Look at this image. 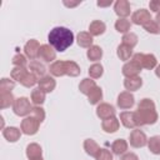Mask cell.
<instances>
[{"label":"cell","mask_w":160,"mask_h":160,"mask_svg":"<svg viewBox=\"0 0 160 160\" xmlns=\"http://www.w3.org/2000/svg\"><path fill=\"white\" fill-rule=\"evenodd\" d=\"M155 75H156L158 78H160V65H158V66L155 68Z\"/></svg>","instance_id":"obj_49"},{"label":"cell","mask_w":160,"mask_h":160,"mask_svg":"<svg viewBox=\"0 0 160 160\" xmlns=\"http://www.w3.org/2000/svg\"><path fill=\"white\" fill-rule=\"evenodd\" d=\"M111 150L115 155H124L128 150V141L124 139H116L111 144Z\"/></svg>","instance_id":"obj_25"},{"label":"cell","mask_w":160,"mask_h":160,"mask_svg":"<svg viewBox=\"0 0 160 160\" xmlns=\"http://www.w3.org/2000/svg\"><path fill=\"white\" fill-rule=\"evenodd\" d=\"M15 102V98L11 91H1L0 92V108L6 109L12 106Z\"/></svg>","instance_id":"obj_23"},{"label":"cell","mask_w":160,"mask_h":160,"mask_svg":"<svg viewBox=\"0 0 160 160\" xmlns=\"http://www.w3.org/2000/svg\"><path fill=\"white\" fill-rule=\"evenodd\" d=\"M40 44L38 40L35 39H31L29 40L25 46H24V52H25V56L29 58L30 60H35L36 58H39V50H40Z\"/></svg>","instance_id":"obj_8"},{"label":"cell","mask_w":160,"mask_h":160,"mask_svg":"<svg viewBox=\"0 0 160 160\" xmlns=\"http://www.w3.org/2000/svg\"><path fill=\"white\" fill-rule=\"evenodd\" d=\"M15 88L14 80H10L8 78H2L0 80V92L1 91H11Z\"/></svg>","instance_id":"obj_39"},{"label":"cell","mask_w":160,"mask_h":160,"mask_svg":"<svg viewBox=\"0 0 160 160\" xmlns=\"http://www.w3.org/2000/svg\"><path fill=\"white\" fill-rule=\"evenodd\" d=\"M116 54H118L119 59L122 60V61L129 60V59L134 55V54H132V48H130V46H128V45H124V44H121V45L118 46Z\"/></svg>","instance_id":"obj_27"},{"label":"cell","mask_w":160,"mask_h":160,"mask_svg":"<svg viewBox=\"0 0 160 160\" xmlns=\"http://www.w3.org/2000/svg\"><path fill=\"white\" fill-rule=\"evenodd\" d=\"M129 141L132 148H144L145 145H148V138H146L145 132L138 128L130 132Z\"/></svg>","instance_id":"obj_6"},{"label":"cell","mask_w":160,"mask_h":160,"mask_svg":"<svg viewBox=\"0 0 160 160\" xmlns=\"http://www.w3.org/2000/svg\"><path fill=\"white\" fill-rule=\"evenodd\" d=\"M29 70L30 72H32L36 78H44L45 76V71H46V68L40 62V61H36V60H32L30 61L29 64Z\"/></svg>","instance_id":"obj_22"},{"label":"cell","mask_w":160,"mask_h":160,"mask_svg":"<svg viewBox=\"0 0 160 160\" xmlns=\"http://www.w3.org/2000/svg\"><path fill=\"white\" fill-rule=\"evenodd\" d=\"M38 85H39V89L42 90L45 94L46 92H51L55 86H56V81L54 80V78H51L50 75H45L44 78H41L39 81H38Z\"/></svg>","instance_id":"obj_15"},{"label":"cell","mask_w":160,"mask_h":160,"mask_svg":"<svg viewBox=\"0 0 160 160\" xmlns=\"http://www.w3.org/2000/svg\"><path fill=\"white\" fill-rule=\"evenodd\" d=\"M111 5V0L108 1V2H102V1H98V6H109Z\"/></svg>","instance_id":"obj_46"},{"label":"cell","mask_w":160,"mask_h":160,"mask_svg":"<svg viewBox=\"0 0 160 160\" xmlns=\"http://www.w3.org/2000/svg\"><path fill=\"white\" fill-rule=\"evenodd\" d=\"M105 30H106V25L100 20H94L89 25V32L91 36H100L105 32Z\"/></svg>","instance_id":"obj_20"},{"label":"cell","mask_w":160,"mask_h":160,"mask_svg":"<svg viewBox=\"0 0 160 160\" xmlns=\"http://www.w3.org/2000/svg\"><path fill=\"white\" fill-rule=\"evenodd\" d=\"M114 10L120 19H125L130 15V2L128 0H118L114 5Z\"/></svg>","instance_id":"obj_13"},{"label":"cell","mask_w":160,"mask_h":160,"mask_svg":"<svg viewBox=\"0 0 160 160\" xmlns=\"http://www.w3.org/2000/svg\"><path fill=\"white\" fill-rule=\"evenodd\" d=\"M95 86H96L95 80L86 78V79H82V80H81V82H80V85H79V90H80L84 95H89V94L91 92V90H92Z\"/></svg>","instance_id":"obj_28"},{"label":"cell","mask_w":160,"mask_h":160,"mask_svg":"<svg viewBox=\"0 0 160 160\" xmlns=\"http://www.w3.org/2000/svg\"><path fill=\"white\" fill-rule=\"evenodd\" d=\"M40 124H41V122H40L35 116L29 115V116H26L24 120H21L20 130H21V132L25 134V135H34V134L38 132Z\"/></svg>","instance_id":"obj_5"},{"label":"cell","mask_w":160,"mask_h":160,"mask_svg":"<svg viewBox=\"0 0 160 160\" xmlns=\"http://www.w3.org/2000/svg\"><path fill=\"white\" fill-rule=\"evenodd\" d=\"M76 41H78V45L81 46V48H90L92 46V36L90 35V32L88 31H80L76 36Z\"/></svg>","instance_id":"obj_21"},{"label":"cell","mask_w":160,"mask_h":160,"mask_svg":"<svg viewBox=\"0 0 160 160\" xmlns=\"http://www.w3.org/2000/svg\"><path fill=\"white\" fill-rule=\"evenodd\" d=\"M31 160H44L42 158H36V159H31Z\"/></svg>","instance_id":"obj_50"},{"label":"cell","mask_w":160,"mask_h":160,"mask_svg":"<svg viewBox=\"0 0 160 160\" xmlns=\"http://www.w3.org/2000/svg\"><path fill=\"white\" fill-rule=\"evenodd\" d=\"M49 71L52 76H64L66 75V66H65V61H61V60H56L54 61L50 68H49Z\"/></svg>","instance_id":"obj_18"},{"label":"cell","mask_w":160,"mask_h":160,"mask_svg":"<svg viewBox=\"0 0 160 160\" xmlns=\"http://www.w3.org/2000/svg\"><path fill=\"white\" fill-rule=\"evenodd\" d=\"M95 159L96 160H112V154L108 149H100Z\"/></svg>","instance_id":"obj_43"},{"label":"cell","mask_w":160,"mask_h":160,"mask_svg":"<svg viewBox=\"0 0 160 160\" xmlns=\"http://www.w3.org/2000/svg\"><path fill=\"white\" fill-rule=\"evenodd\" d=\"M31 115L35 116L40 122H42L44 119H45V111H44V109L40 108V106H34V108H32V111H31Z\"/></svg>","instance_id":"obj_42"},{"label":"cell","mask_w":160,"mask_h":160,"mask_svg":"<svg viewBox=\"0 0 160 160\" xmlns=\"http://www.w3.org/2000/svg\"><path fill=\"white\" fill-rule=\"evenodd\" d=\"M141 85H142V79L140 76L125 78V80H124V86L128 91H136L141 88Z\"/></svg>","instance_id":"obj_19"},{"label":"cell","mask_w":160,"mask_h":160,"mask_svg":"<svg viewBox=\"0 0 160 160\" xmlns=\"http://www.w3.org/2000/svg\"><path fill=\"white\" fill-rule=\"evenodd\" d=\"M150 20H152V19H151L150 12L146 9H139L135 12H132V15H131V21L136 25H142L144 26Z\"/></svg>","instance_id":"obj_9"},{"label":"cell","mask_w":160,"mask_h":160,"mask_svg":"<svg viewBox=\"0 0 160 160\" xmlns=\"http://www.w3.org/2000/svg\"><path fill=\"white\" fill-rule=\"evenodd\" d=\"M21 135V130L15 128V126H9V128H4L2 129V136L9 141V142H15L20 139Z\"/></svg>","instance_id":"obj_17"},{"label":"cell","mask_w":160,"mask_h":160,"mask_svg":"<svg viewBox=\"0 0 160 160\" xmlns=\"http://www.w3.org/2000/svg\"><path fill=\"white\" fill-rule=\"evenodd\" d=\"M41 154H42V150H41V146L36 142H31L26 146V156L29 158V160L31 159H36V158H41Z\"/></svg>","instance_id":"obj_26"},{"label":"cell","mask_w":160,"mask_h":160,"mask_svg":"<svg viewBox=\"0 0 160 160\" xmlns=\"http://www.w3.org/2000/svg\"><path fill=\"white\" fill-rule=\"evenodd\" d=\"M119 126H120V122H119V119L112 116V118H109L106 120H102L101 122V128L105 132H109V134H112L115 131L119 130Z\"/></svg>","instance_id":"obj_16"},{"label":"cell","mask_w":160,"mask_h":160,"mask_svg":"<svg viewBox=\"0 0 160 160\" xmlns=\"http://www.w3.org/2000/svg\"><path fill=\"white\" fill-rule=\"evenodd\" d=\"M29 71L26 70V68H22V66H15L12 70H11V72H10V75H11V79L12 80H16V81H21L24 78H25V75L28 74Z\"/></svg>","instance_id":"obj_34"},{"label":"cell","mask_w":160,"mask_h":160,"mask_svg":"<svg viewBox=\"0 0 160 160\" xmlns=\"http://www.w3.org/2000/svg\"><path fill=\"white\" fill-rule=\"evenodd\" d=\"M12 110H14V114L18 116H28L32 111V106H31L28 98L21 96V98L15 99V102L12 105Z\"/></svg>","instance_id":"obj_4"},{"label":"cell","mask_w":160,"mask_h":160,"mask_svg":"<svg viewBox=\"0 0 160 160\" xmlns=\"http://www.w3.org/2000/svg\"><path fill=\"white\" fill-rule=\"evenodd\" d=\"M122 44L124 45H128V46H130V48H134L136 44H138V35L136 34H134V32H126V34H124L122 35Z\"/></svg>","instance_id":"obj_36"},{"label":"cell","mask_w":160,"mask_h":160,"mask_svg":"<svg viewBox=\"0 0 160 160\" xmlns=\"http://www.w3.org/2000/svg\"><path fill=\"white\" fill-rule=\"evenodd\" d=\"M130 28H131V22L128 19H120L119 18V20H116V22H115V29L119 32L126 34V32H129Z\"/></svg>","instance_id":"obj_35"},{"label":"cell","mask_w":160,"mask_h":160,"mask_svg":"<svg viewBox=\"0 0 160 160\" xmlns=\"http://www.w3.org/2000/svg\"><path fill=\"white\" fill-rule=\"evenodd\" d=\"M148 148H149L150 152H152L155 155H160V136L155 135V136H151L150 139H148Z\"/></svg>","instance_id":"obj_30"},{"label":"cell","mask_w":160,"mask_h":160,"mask_svg":"<svg viewBox=\"0 0 160 160\" xmlns=\"http://www.w3.org/2000/svg\"><path fill=\"white\" fill-rule=\"evenodd\" d=\"M88 98H89V102H90L91 105L99 104L100 100L102 99V90H101V88L96 85V86L91 90V92L88 95Z\"/></svg>","instance_id":"obj_31"},{"label":"cell","mask_w":160,"mask_h":160,"mask_svg":"<svg viewBox=\"0 0 160 160\" xmlns=\"http://www.w3.org/2000/svg\"><path fill=\"white\" fill-rule=\"evenodd\" d=\"M38 78L32 74V72H28L26 75H25V78L20 81V84L22 85V86H25V88H32V86H35L36 84H38Z\"/></svg>","instance_id":"obj_37"},{"label":"cell","mask_w":160,"mask_h":160,"mask_svg":"<svg viewBox=\"0 0 160 160\" xmlns=\"http://www.w3.org/2000/svg\"><path fill=\"white\" fill-rule=\"evenodd\" d=\"M155 21L158 22V25L160 26V10L156 12V16H155Z\"/></svg>","instance_id":"obj_47"},{"label":"cell","mask_w":160,"mask_h":160,"mask_svg":"<svg viewBox=\"0 0 160 160\" xmlns=\"http://www.w3.org/2000/svg\"><path fill=\"white\" fill-rule=\"evenodd\" d=\"M158 111L155 108V102L151 99H142L138 104V110L135 111V119L138 128L142 125H152L158 121Z\"/></svg>","instance_id":"obj_2"},{"label":"cell","mask_w":160,"mask_h":160,"mask_svg":"<svg viewBox=\"0 0 160 160\" xmlns=\"http://www.w3.org/2000/svg\"><path fill=\"white\" fill-rule=\"evenodd\" d=\"M116 102H118V106L122 110L131 109L135 104V98L130 91H122V92L119 94Z\"/></svg>","instance_id":"obj_7"},{"label":"cell","mask_w":160,"mask_h":160,"mask_svg":"<svg viewBox=\"0 0 160 160\" xmlns=\"http://www.w3.org/2000/svg\"><path fill=\"white\" fill-rule=\"evenodd\" d=\"M120 160H139V156L136 154H134V152H125L120 158Z\"/></svg>","instance_id":"obj_45"},{"label":"cell","mask_w":160,"mask_h":160,"mask_svg":"<svg viewBox=\"0 0 160 160\" xmlns=\"http://www.w3.org/2000/svg\"><path fill=\"white\" fill-rule=\"evenodd\" d=\"M96 115L101 120H106L109 118L115 116V109L112 105H110L108 102H100L96 108Z\"/></svg>","instance_id":"obj_11"},{"label":"cell","mask_w":160,"mask_h":160,"mask_svg":"<svg viewBox=\"0 0 160 160\" xmlns=\"http://www.w3.org/2000/svg\"><path fill=\"white\" fill-rule=\"evenodd\" d=\"M49 45L54 48L56 51H65L68 48H70L74 42V34L70 29L64 26H56L52 30H50L48 35Z\"/></svg>","instance_id":"obj_1"},{"label":"cell","mask_w":160,"mask_h":160,"mask_svg":"<svg viewBox=\"0 0 160 160\" xmlns=\"http://www.w3.org/2000/svg\"><path fill=\"white\" fill-rule=\"evenodd\" d=\"M64 4H65L66 6H75V5L80 4V2H79V1H76V2H68V1H64Z\"/></svg>","instance_id":"obj_48"},{"label":"cell","mask_w":160,"mask_h":160,"mask_svg":"<svg viewBox=\"0 0 160 160\" xmlns=\"http://www.w3.org/2000/svg\"><path fill=\"white\" fill-rule=\"evenodd\" d=\"M65 66H66V75L71 76V78H75V76H79L81 70H80V66L75 62V61H65Z\"/></svg>","instance_id":"obj_32"},{"label":"cell","mask_w":160,"mask_h":160,"mask_svg":"<svg viewBox=\"0 0 160 160\" xmlns=\"http://www.w3.org/2000/svg\"><path fill=\"white\" fill-rule=\"evenodd\" d=\"M104 72V69H102V65L101 64H92L90 68H89V75L91 79H99Z\"/></svg>","instance_id":"obj_38"},{"label":"cell","mask_w":160,"mask_h":160,"mask_svg":"<svg viewBox=\"0 0 160 160\" xmlns=\"http://www.w3.org/2000/svg\"><path fill=\"white\" fill-rule=\"evenodd\" d=\"M149 6H150V10L154 11V12H158L160 10V0H152L149 2Z\"/></svg>","instance_id":"obj_44"},{"label":"cell","mask_w":160,"mask_h":160,"mask_svg":"<svg viewBox=\"0 0 160 160\" xmlns=\"http://www.w3.org/2000/svg\"><path fill=\"white\" fill-rule=\"evenodd\" d=\"M86 56L90 61H98L101 59L102 56V49L98 45H92L88 49V52H86Z\"/></svg>","instance_id":"obj_29"},{"label":"cell","mask_w":160,"mask_h":160,"mask_svg":"<svg viewBox=\"0 0 160 160\" xmlns=\"http://www.w3.org/2000/svg\"><path fill=\"white\" fill-rule=\"evenodd\" d=\"M141 69H142V68H141L136 61H134V60L131 59L130 61H128V62L124 64V66H122V75H124L125 78L139 76V72L141 71Z\"/></svg>","instance_id":"obj_10"},{"label":"cell","mask_w":160,"mask_h":160,"mask_svg":"<svg viewBox=\"0 0 160 160\" xmlns=\"http://www.w3.org/2000/svg\"><path fill=\"white\" fill-rule=\"evenodd\" d=\"M120 121L126 129H136V119H135V111H122L120 114Z\"/></svg>","instance_id":"obj_14"},{"label":"cell","mask_w":160,"mask_h":160,"mask_svg":"<svg viewBox=\"0 0 160 160\" xmlns=\"http://www.w3.org/2000/svg\"><path fill=\"white\" fill-rule=\"evenodd\" d=\"M132 60L136 61L142 69L151 70L158 66V60L152 54H142V52H136L132 55Z\"/></svg>","instance_id":"obj_3"},{"label":"cell","mask_w":160,"mask_h":160,"mask_svg":"<svg viewBox=\"0 0 160 160\" xmlns=\"http://www.w3.org/2000/svg\"><path fill=\"white\" fill-rule=\"evenodd\" d=\"M100 146L98 145V142L95 141V140H92V139H86L85 141H84V150L86 151V154L88 155H90V156H96L98 155V152L100 151Z\"/></svg>","instance_id":"obj_24"},{"label":"cell","mask_w":160,"mask_h":160,"mask_svg":"<svg viewBox=\"0 0 160 160\" xmlns=\"http://www.w3.org/2000/svg\"><path fill=\"white\" fill-rule=\"evenodd\" d=\"M144 29L150 34H160V26L155 20H150L149 22H146L144 25Z\"/></svg>","instance_id":"obj_40"},{"label":"cell","mask_w":160,"mask_h":160,"mask_svg":"<svg viewBox=\"0 0 160 160\" xmlns=\"http://www.w3.org/2000/svg\"><path fill=\"white\" fill-rule=\"evenodd\" d=\"M44 101H45V92L42 90H40L39 88L34 89L31 91V102L35 106H40Z\"/></svg>","instance_id":"obj_33"},{"label":"cell","mask_w":160,"mask_h":160,"mask_svg":"<svg viewBox=\"0 0 160 160\" xmlns=\"http://www.w3.org/2000/svg\"><path fill=\"white\" fill-rule=\"evenodd\" d=\"M39 58L45 62H51L56 59V52H55L52 46H50L49 44H44V45L40 46Z\"/></svg>","instance_id":"obj_12"},{"label":"cell","mask_w":160,"mask_h":160,"mask_svg":"<svg viewBox=\"0 0 160 160\" xmlns=\"http://www.w3.org/2000/svg\"><path fill=\"white\" fill-rule=\"evenodd\" d=\"M12 64H14V66H22V68H25V65H26V56L25 55H22V54H16V55H14V58H12Z\"/></svg>","instance_id":"obj_41"}]
</instances>
